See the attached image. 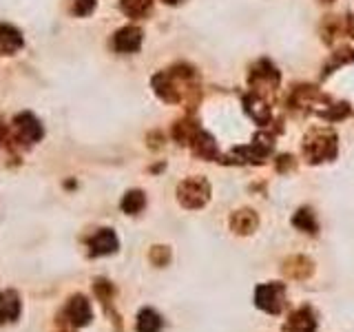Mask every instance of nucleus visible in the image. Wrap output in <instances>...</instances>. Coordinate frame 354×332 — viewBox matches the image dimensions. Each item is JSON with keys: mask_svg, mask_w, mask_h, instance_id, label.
Returning <instances> with one entry per match:
<instances>
[{"mask_svg": "<svg viewBox=\"0 0 354 332\" xmlns=\"http://www.w3.org/2000/svg\"><path fill=\"white\" fill-rule=\"evenodd\" d=\"M304 155L308 162H324L337 155V136L328 129H315L304 144Z\"/></svg>", "mask_w": 354, "mask_h": 332, "instance_id": "nucleus-1", "label": "nucleus"}, {"mask_svg": "<svg viewBox=\"0 0 354 332\" xmlns=\"http://www.w3.org/2000/svg\"><path fill=\"white\" fill-rule=\"evenodd\" d=\"M93 319V308L91 302L84 295H73L66 299L64 308L58 315V324L66 328H84L91 324Z\"/></svg>", "mask_w": 354, "mask_h": 332, "instance_id": "nucleus-2", "label": "nucleus"}, {"mask_svg": "<svg viewBox=\"0 0 354 332\" xmlns=\"http://www.w3.org/2000/svg\"><path fill=\"white\" fill-rule=\"evenodd\" d=\"M177 197L186 208H199L208 202L210 186L204 177H188L180 186H177Z\"/></svg>", "mask_w": 354, "mask_h": 332, "instance_id": "nucleus-3", "label": "nucleus"}, {"mask_svg": "<svg viewBox=\"0 0 354 332\" xmlns=\"http://www.w3.org/2000/svg\"><path fill=\"white\" fill-rule=\"evenodd\" d=\"M254 304H257V308L266 310V313L279 315L286 306V286L279 282L259 286L257 293H254Z\"/></svg>", "mask_w": 354, "mask_h": 332, "instance_id": "nucleus-4", "label": "nucleus"}, {"mask_svg": "<svg viewBox=\"0 0 354 332\" xmlns=\"http://www.w3.org/2000/svg\"><path fill=\"white\" fill-rule=\"evenodd\" d=\"M14 131H16V138L14 142H20L22 147H31V144L40 142L42 138V124L38 122V118H33L31 113H20L14 120Z\"/></svg>", "mask_w": 354, "mask_h": 332, "instance_id": "nucleus-5", "label": "nucleus"}, {"mask_svg": "<svg viewBox=\"0 0 354 332\" xmlns=\"http://www.w3.org/2000/svg\"><path fill=\"white\" fill-rule=\"evenodd\" d=\"M22 315V297L14 288L0 290V326L16 324Z\"/></svg>", "mask_w": 354, "mask_h": 332, "instance_id": "nucleus-6", "label": "nucleus"}, {"mask_svg": "<svg viewBox=\"0 0 354 332\" xmlns=\"http://www.w3.org/2000/svg\"><path fill=\"white\" fill-rule=\"evenodd\" d=\"M120 246L118 235L111 228H100L88 239V255L91 257H104V255H113Z\"/></svg>", "mask_w": 354, "mask_h": 332, "instance_id": "nucleus-7", "label": "nucleus"}, {"mask_svg": "<svg viewBox=\"0 0 354 332\" xmlns=\"http://www.w3.org/2000/svg\"><path fill=\"white\" fill-rule=\"evenodd\" d=\"M286 332H315L317 330V319L315 313L308 306L295 310L286 321Z\"/></svg>", "mask_w": 354, "mask_h": 332, "instance_id": "nucleus-8", "label": "nucleus"}, {"mask_svg": "<svg viewBox=\"0 0 354 332\" xmlns=\"http://www.w3.org/2000/svg\"><path fill=\"white\" fill-rule=\"evenodd\" d=\"M142 44V31L138 27H124L115 33L113 38V47L120 53H133L138 51Z\"/></svg>", "mask_w": 354, "mask_h": 332, "instance_id": "nucleus-9", "label": "nucleus"}, {"mask_svg": "<svg viewBox=\"0 0 354 332\" xmlns=\"http://www.w3.org/2000/svg\"><path fill=\"white\" fill-rule=\"evenodd\" d=\"M22 47V33L11 25H0V55H14Z\"/></svg>", "mask_w": 354, "mask_h": 332, "instance_id": "nucleus-10", "label": "nucleus"}, {"mask_svg": "<svg viewBox=\"0 0 354 332\" xmlns=\"http://www.w3.org/2000/svg\"><path fill=\"white\" fill-rule=\"evenodd\" d=\"M283 273L292 277V279H306V277L313 275V261L304 257V255H297V257H290L286 261Z\"/></svg>", "mask_w": 354, "mask_h": 332, "instance_id": "nucleus-11", "label": "nucleus"}, {"mask_svg": "<svg viewBox=\"0 0 354 332\" xmlns=\"http://www.w3.org/2000/svg\"><path fill=\"white\" fill-rule=\"evenodd\" d=\"M230 226L239 235H248L254 228H257V215L252 210H237L235 215L230 217Z\"/></svg>", "mask_w": 354, "mask_h": 332, "instance_id": "nucleus-12", "label": "nucleus"}, {"mask_svg": "<svg viewBox=\"0 0 354 332\" xmlns=\"http://www.w3.org/2000/svg\"><path fill=\"white\" fill-rule=\"evenodd\" d=\"M191 144H193L195 155H199V158H206V160H215L217 158V144H215L213 138L206 136L204 131H199Z\"/></svg>", "mask_w": 354, "mask_h": 332, "instance_id": "nucleus-13", "label": "nucleus"}, {"mask_svg": "<svg viewBox=\"0 0 354 332\" xmlns=\"http://www.w3.org/2000/svg\"><path fill=\"white\" fill-rule=\"evenodd\" d=\"M162 326H164V321H162V317H160L158 313H155L153 308H144V310H140L138 324H136L138 332H160Z\"/></svg>", "mask_w": 354, "mask_h": 332, "instance_id": "nucleus-14", "label": "nucleus"}, {"mask_svg": "<svg viewBox=\"0 0 354 332\" xmlns=\"http://www.w3.org/2000/svg\"><path fill=\"white\" fill-rule=\"evenodd\" d=\"M120 206L127 215H138L140 210L147 206V195H144L142 191H129L124 197H122Z\"/></svg>", "mask_w": 354, "mask_h": 332, "instance_id": "nucleus-15", "label": "nucleus"}, {"mask_svg": "<svg viewBox=\"0 0 354 332\" xmlns=\"http://www.w3.org/2000/svg\"><path fill=\"white\" fill-rule=\"evenodd\" d=\"M246 109H248V113L259 122V124H266V122L270 120V109L266 107V102H261L259 95H248L246 98Z\"/></svg>", "mask_w": 354, "mask_h": 332, "instance_id": "nucleus-16", "label": "nucleus"}, {"mask_svg": "<svg viewBox=\"0 0 354 332\" xmlns=\"http://www.w3.org/2000/svg\"><path fill=\"white\" fill-rule=\"evenodd\" d=\"M153 0H122V11L131 18H144L151 11Z\"/></svg>", "mask_w": 354, "mask_h": 332, "instance_id": "nucleus-17", "label": "nucleus"}, {"mask_svg": "<svg viewBox=\"0 0 354 332\" xmlns=\"http://www.w3.org/2000/svg\"><path fill=\"white\" fill-rule=\"evenodd\" d=\"M292 224L297 228H301V230H308V232H317V219L313 215V210H308V208H301L299 213L295 215L292 219Z\"/></svg>", "mask_w": 354, "mask_h": 332, "instance_id": "nucleus-18", "label": "nucleus"}, {"mask_svg": "<svg viewBox=\"0 0 354 332\" xmlns=\"http://www.w3.org/2000/svg\"><path fill=\"white\" fill-rule=\"evenodd\" d=\"M151 261L155 266H164L171 261V250L166 246H153L151 248Z\"/></svg>", "mask_w": 354, "mask_h": 332, "instance_id": "nucleus-19", "label": "nucleus"}, {"mask_svg": "<svg viewBox=\"0 0 354 332\" xmlns=\"http://www.w3.org/2000/svg\"><path fill=\"white\" fill-rule=\"evenodd\" d=\"M95 9V0H75L73 11L77 16H88Z\"/></svg>", "mask_w": 354, "mask_h": 332, "instance_id": "nucleus-20", "label": "nucleus"}, {"mask_svg": "<svg viewBox=\"0 0 354 332\" xmlns=\"http://www.w3.org/2000/svg\"><path fill=\"white\" fill-rule=\"evenodd\" d=\"M277 166H279V171L292 169V166H295V158H292V155H281L279 162H277Z\"/></svg>", "mask_w": 354, "mask_h": 332, "instance_id": "nucleus-21", "label": "nucleus"}, {"mask_svg": "<svg viewBox=\"0 0 354 332\" xmlns=\"http://www.w3.org/2000/svg\"><path fill=\"white\" fill-rule=\"evenodd\" d=\"M5 138H7V129H5V124L0 122V144L5 142Z\"/></svg>", "mask_w": 354, "mask_h": 332, "instance_id": "nucleus-22", "label": "nucleus"}, {"mask_svg": "<svg viewBox=\"0 0 354 332\" xmlns=\"http://www.w3.org/2000/svg\"><path fill=\"white\" fill-rule=\"evenodd\" d=\"M58 332H71V328H66V326H62V328H60Z\"/></svg>", "mask_w": 354, "mask_h": 332, "instance_id": "nucleus-23", "label": "nucleus"}, {"mask_svg": "<svg viewBox=\"0 0 354 332\" xmlns=\"http://www.w3.org/2000/svg\"><path fill=\"white\" fill-rule=\"evenodd\" d=\"M166 3H177V0H166Z\"/></svg>", "mask_w": 354, "mask_h": 332, "instance_id": "nucleus-24", "label": "nucleus"}, {"mask_svg": "<svg viewBox=\"0 0 354 332\" xmlns=\"http://www.w3.org/2000/svg\"><path fill=\"white\" fill-rule=\"evenodd\" d=\"M324 3H332V0H324Z\"/></svg>", "mask_w": 354, "mask_h": 332, "instance_id": "nucleus-25", "label": "nucleus"}]
</instances>
